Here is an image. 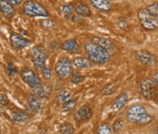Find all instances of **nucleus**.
I'll return each mask as SVG.
<instances>
[{
	"label": "nucleus",
	"mask_w": 158,
	"mask_h": 134,
	"mask_svg": "<svg viewBox=\"0 0 158 134\" xmlns=\"http://www.w3.org/2000/svg\"><path fill=\"white\" fill-rule=\"evenodd\" d=\"M10 119L15 122L26 123L29 120V116L26 112L19 110H16L10 113Z\"/></svg>",
	"instance_id": "16"
},
{
	"label": "nucleus",
	"mask_w": 158,
	"mask_h": 134,
	"mask_svg": "<svg viewBox=\"0 0 158 134\" xmlns=\"http://www.w3.org/2000/svg\"><path fill=\"white\" fill-rule=\"evenodd\" d=\"M127 120L135 124H147L153 120V117L141 104L130 106L126 111Z\"/></svg>",
	"instance_id": "2"
},
{
	"label": "nucleus",
	"mask_w": 158,
	"mask_h": 134,
	"mask_svg": "<svg viewBox=\"0 0 158 134\" xmlns=\"http://www.w3.org/2000/svg\"><path fill=\"white\" fill-rule=\"evenodd\" d=\"M62 49L68 52H71V53H76L80 50V47L78 42L76 41V39H69L67 41H65L62 46H61Z\"/></svg>",
	"instance_id": "21"
},
{
	"label": "nucleus",
	"mask_w": 158,
	"mask_h": 134,
	"mask_svg": "<svg viewBox=\"0 0 158 134\" xmlns=\"http://www.w3.org/2000/svg\"><path fill=\"white\" fill-rule=\"evenodd\" d=\"M71 63L77 68H88L92 66V63L87 58L84 57H76L73 59Z\"/></svg>",
	"instance_id": "19"
},
{
	"label": "nucleus",
	"mask_w": 158,
	"mask_h": 134,
	"mask_svg": "<svg viewBox=\"0 0 158 134\" xmlns=\"http://www.w3.org/2000/svg\"><path fill=\"white\" fill-rule=\"evenodd\" d=\"M127 102H128V95L126 92H123L114 99L113 109L115 111H120L121 109H123L125 106V104Z\"/></svg>",
	"instance_id": "18"
},
{
	"label": "nucleus",
	"mask_w": 158,
	"mask_h": 134,
	"mask_svg": "<svg viewBox=\"0 0 158 134\" xmlns=\"http://www.w3.org/2000/svg\"><path fill=\"white\" fill-rule=\"evenodd\" d=\"M21 79L24 82L30 86V88H35L42 84L41 79L36 74V72L33 69H30L28 67H26L22 70Z\"/></svg>",
	"instance_id": "7"
},
{
	"label": "nucleus",
	"mask_w": 158,
	"mask_h": 134,
	"mask_svg": "<svg viewBox=\"0 0 158 134\" xmlns=\"http://www.w3.org/2000/svg\"><path fill=\"white\" fill-rule=\"evenodd\" d=\"M140 92L145 99H152L156 93V85H155L151 79H144L141 81Z\"/></svg>",
	"instance_id": "9"
},
{
	"label": "nucleus",
	"mask_w": 158,
	"mask_h": 134,
	"mask_svg": "<svg viewBox=\"0 0 158 134\" xmlns=\"http://www.w3.org/2000/svg\"><path fill=\"white\" fill-rule=\"evenodd\" d=\"M76 103H77V102H76L75 99H69L68 101H66L65 103L62 104V111L65 112L72 111V110L75 108Z\"/></svg>",
	"instance_id": "27"
},
{
	"label": "nucleus",
	"mask_w": 158,
	"mask_h": 134,
	"mask_svg": "<svg viewBox=\"0 0 158 134\" xmlns=\"http://www.w3.org/2000/svg\"><path fill=\"white\" fill-rule=\"evenodd\" d=\"M8 3L10 5H19V4H21L22 1L21 0H9Z\"/></svg>",
	"instance_id": "36"
},
{
	"label": "nucleus",
	"mask_w": 158,
	"mask_h": 134,
	"mask_svg": "<svg viewBox=\"0 0 158 134\" xmlns=\"http://www.w3.org/2000/svg\"><path fill=\"white\" fill-rule=\"evenodd\" d=\"M90 4L100 12H107L112 8V3L107 0H90Z\"/></svg>",
	"instance_id": "15"
},
{
	"label": "nucleus",
	"mask_w": 158,
	"mask_h": 134,
	"mask_svg": "<svg viewBox=\"0 0 158 134\" xmlns=\"http://www.w3.org/2000/svg\"><path fill=\"white\" fill-rule=\"evenodd\" d=\"M60 132L61 134H73L74 133V128L70 123L65 122L60 126Z\"/></svg>",
	"instance_id": "25"
},
{
	"label": "nucleus",
	"mask_w": 158,
	"mask_h": 134,
	"mask_svg": "<svg viewBox=\"0 0 158 134\" xmlns=\"http://www.w3.org/2000/svg\"><path fill=\"white\" fill-rule=\"evenodd\" d=\"M116 89V87L113 83H108L107 85L104 86V88L102 90V94L104 95V96H107V95H111L114 92V90Z\"/></svg>",
	"instance_id": "29"
},
{
	"label": "nucleus",
	"mask_w": 158,
	"mask_h": 134,
	"mask_svg": "<svg viewBox=\"0 0 158 134\" xmlns=\"http://www.w3.org/2000/svg\"><path fill=\"white\" fill-rule=\"evenodd\" d=\"M23 13L29 18H48L49 13L45 7L37 1H26L23 5Z\"/></svg>",
	"instance_id": "3"
},
{
	"label": "nucleus",
	"mask_w": 158,
	"mask_h": 134,
	"mask_svg": "<svg viewBox=\"0 0 158 134\" xmlns=\"http://www.w3.org/2000/svg\"><path fill=\"white\" fill-rule=\"evenodd\" d=\"M7 102H8V99H7L6 96L0 93V106H4V105L7 104Z\"/></svg>",
	"instance_id": "33"
},
{
	"label": "nucleus",
	"mask_w": 158,
	"mask_h": 134,
	"mask_svg": "<svg viewBox=\"0 0 158 134\" xmlns=\"http://www.w3.org/2000/svg\"><path fill=\"white\" fill-rule=\"evenodd\" d=\"M32 91H33V95L39 97L40 99V98H48L50 93H51V88L48 84L47 83H43L38 87H35V88H31Z\"/></svg>",
	"instance_id": "13"
},
{
	"label": "nucleus",
	"mask_w": 158,
	"mask_h": 134,
	"mask_svg": "<svg viewBox=\"0 0 158 134\" xmlns=\"http://www.w3.org/2000/svg\"><path fill=\"white\" fill-rule=\"evenodd\" d=\"M28 106L32 112H39L42 109V101L39 97L32 94L28 98Z\"/></svg>",
	"instance_id": "17"
},
{
	"label": "nucleus",
	"mask_w": 158,
	"mask_h": 134,
	"mask_svg": "<svg viewBox=\"0 0 158 134\" xmlns=\"http://www.w3.org/2000/svg\"><path fill=\"white\" fill-rule=\"evenodd\" d=\"M54 71L59 79H67L72 72V63L70 59L68 57H61L55 64Z\"/></svg>",
	"instance_id": "5"
},
{
	"label": "nucleus",
	"mask_w": 158,
	"mask_h": 134,
	"mask_svg": "<svg viewBox=\"0 0 158 134\" xmlns=\"http://www.w3.org/2000/svg\"><path fill=\"white\" fill-rule=\"evenodd\" d=\"M152 82L155 84V85H156L157 86V71H156L155 72V74L153 75V78H152Z\"/></svg>",
	"instance_id": "34"
},
{
	"label": "nucleus",
	"mask_w": 158,
	"mask_h": 134,
	"mask_svg": "<svg viewBox=\"0 0 158 134\" xmlns=\"http://www.w3.org/2000/svg\"><path fill=\"white\" fill-rule=\"evenodd\" d=\"M138 19L142 26L146 30H155L157 28V18L149 15L145 8H142L138 11Z\"/></svg>",
	"instance_id": "6"
},
{
	"label": "nucleus",
	"mask_w": 158,
	"mask_h": 134,
	"mask_svg": "<svg viewBox=\"0 0 158 134\" xmlns=\"http://www.w3.org/2000/svg\"><path fill=\"white\" fill-rule=\"evenodd\" d=\"M97 134H113V130L108 123H102L99 126Z\"/></svg>",
	"instance_id": "24"
},
{
	"label": "nucleus",
	"mask_w": 158,
	"mask_h": 134,
	"mask_svg": "<svg viewBox=\"0 0 158 134\" xmlns=\"http://www.w3.org/2000/svg\"><path fill=\"white\" fill-rule=\"evenodd\" d=\"M30 57L34 67L38 70H41L46 66L48 54L43 45H38L31 49Z\"/></svg>",
	"instance_id": "4"
},
{
	"label": "nucleus",
	"mask_w": 158,
	"mask_h": 134,
	"mask_svg": "<svg viewBox=\"0 0 158 134\" xmlns=\"http://www.w3.org/2000/svg\"><path fill=\"white\" fill-rule=\"evenodd\" d=\"M41 23H42V24H44V25H47L46 26H53V25H54V22H53V21H51V20H48V19L43 20Z\"/></svg>",
	"instance_id": "35"
},
{
	"label": "nucleus",
	"mask_w": 158,
	"mask_h": 134,
	"mask_svg": "<svg viewBox=\"0 0 158 134\" xmlns=\"http://www.w3.org/2000/svg\"><path fill=\"white\" fill-rule=\"evenodd\" d=\"M7 71H8V74H10V75L16 74V73H18V67H16L12 62H9L7 64Z\"/></svg>",
	"instance_id": "32"
},
{
	"label": "nucleus",
	"mask_w": 158,
	"mask_h": 134,
	"mask_svg": "<svg viewBox=\"0 0 158 134\" xmlns=\"http://www.w3.org/2000/svg\"><path fill=\"white\" fill-rule=\"evenodd\" d=\"M123 128V120L119 119V120H116L113 122L112 130H113L114 132L119 133L120 132H122Z\"/></svg>",
	"instance_id": "30"
},
{
	"label": "nucleus",
	"mask_w": 158,
	"mask_h": 134,
	"mask_svg": "<svg viewBox=\"0 0 158 134\" xmlns=\"http://www.w3.org/2000/svg\"><path fill=\"white\" fill-rule=\"evenodd\" d=\"M146 11L148 12L149 15H151L152 17L157 18L158 17V5L157 2H155L153 4H151L150 6H147V8H145Z\"/></svg>",
	"instance_id": "26"
},
{
	"label": "nucleus",
	"mask_w": 158,
	"mask_h": 134,
	"mask_svg": "<svg viewBox=\"0 0 158 134\" xmlns=\"http://www.w3.org/2000/svg\"><path fill=\"white\" fill-rule=\"evenodd\" d=\"M61 11H62V13L64 14L65 18H69V17L70 15H72V13H73V11H74V7H73L72 5L67 4V5H64V6H61Z\"/></svg>",
	"instance_id": "28"
},
{
	"label": "nucleus",
	"mask_w": 158,
	"mask_h": 134,
	"mask_svg": "<svg viewBox=\"0 0 158 134\" xmlns=\"http://www.w3.org/2000/svg\"><path fill=\"white\" fill-rule=\"evenodd\" d=\"M74 10L77 13V15L83 17V18H88L91 16V11L89 6L84 3V2H77L74 6Z\"/></svg>",
	"instance_id": "14"
},
{
	"label": "nucleus",
	"mask_w": 158,
	"mask_h": 134,
	"mask_svg": "<svg viewBox=\"0 0 158 134\" xmlns=\"http://www.w3.org/2000/svg\"><path fill=\"white\" fill-rule=\"evenodd\" d=\"M91 41L98 46H100L101 47L104 48L105 50H107L110 54H112L115 50V45L113 44V41L109 39L102 38V37H94Z\"/></svg>",
	"instance_id": "11"
},
{
	"label": "nucleus",
	"mask_w": 158,
	"mask_h": 134,
	"mask_svg": "<svg viewBox=\"0 0 158 134\" xmlns=\"http://www.w3.org/2000/svg\"><path fill=\"white\" fill-rule=\"evenodd\" d=\"M135 59L137 62L147 67L155 66L157 62L156 57L146 50H138L135 53Z\"/></svg>",
	"instance_id": "8"
},
{
	"label": "nucleus",
	"mask_w": 158,
	"mask_h": 134,
	"mask_svg": "<svg viewBox=\"0 0 158 134\" xmlns=\"http://www.w3.org/2000/svg\"><path fill=\"white\" fill-rule=\"evenodd\" d=\"M71 97V93L69 90H62L60 93H58L57 97H56V100L58 104H63L66 101H68L69 99H70Z\"/></svg>",
	"instance_id": "22"
},
{
	"label": "nucleus",
	"mask_w": 158,
	"mask_h": 134,
	"mask_svg": "<svg viewBox=\"0 0 158 134\" xmlns=\"http://www.w3.org/2000/svg\"><path fill=\"white\" fill-rule=\"evenodd\" d=\"M84 80V76L78 71H72L70 74V81L73 84H79Z\"/></svg>",
	"instance_id": "23"
},
{
	"label": "nucleus",
	"mask_w": 158,
	"mask_h": 134,
	"mask_svg": "<svg viewBox=\"0 0 158 134\" xmlns=\"http://www.w3.org/2000/svg\"><path fill=\"white\" fill-rule=\"evenodd\" d=\"M10 44L15 49H22L30 44V41L18 33H12L10 36Z\"/></svg>",
	"instance_id": "10"
},
{
	"label": "nucleus",
	"mask_w": 158,
	"mask_h": 134,
	"mask_svg": "<svg viewBox=\"0 0 158 134\" xmlns=\"http://www.w3.org/2000/svg\"><path fill=\"white\" fill-rule=\"evenodd\" d=\"M84 50L87 55V59L91 63L102 65V64L107 63L110 60L111 54L104 48L93 43L92 41L85 42Z\"/></svg>",
	"instance_id": "1"
},
{
	"label": "nucleus",
	"mask_w": 158,
	"mask_h": 134,
	"mask_svg": "<svg viewBox=\"0 0 158 134\" xmlns=\"http://www.w3.org/2000/svg\"><path fill=\"white\" fill-rule=\"evenodd\" d=\"M92 116V111L89 106H81L77 112H75V120L79 122H83L89 120Z\"/></svg>",
	"instance_id": "12"
},
{
	"label": "nucleus",
	"mask_w": 158,
	"mask_h": 134,
	"mask_svg": "<svg viewBox=\"0 0 158 134\" xmlns=\"http://www.w3.org/2000/svg\"><path fill=\"white\" fill-rule=\"evenodd\" d=\"M0 11L6 18H11L14 13L15 9L12 5L8 3V1H0Z\"/></svg>",
	"instance_id": "20"
},
{
	"label": "nucleus",
	"mask_w": 158,
	"mask_h": 134,
	"mask_svg": "<svg viewBox=\"0 0 158 134\" xmlns=\"http://www.w3.org/2000/svg\"><path fill=\"white\" fill-rule=\"evenodd\" d=\"M41 72H42V76L45 79H49L51 78V70L49 69L48 67L45 66L41 69Z\"/></svg>",
	"instance_id": "31"
}]
</instances>
